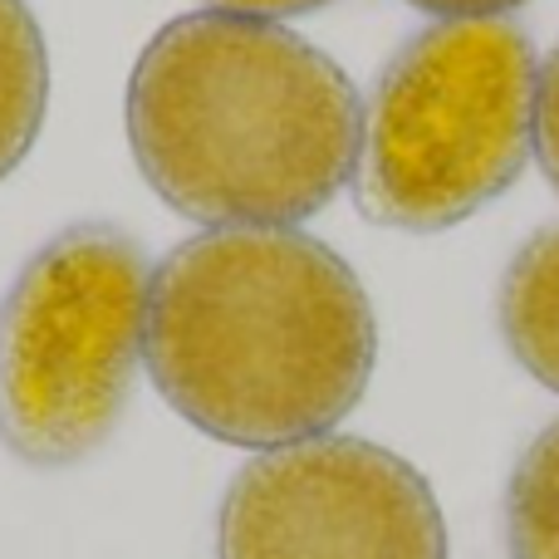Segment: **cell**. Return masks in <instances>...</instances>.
<instances>
[{
  "mask_svg": "<svg viewBox=\"0 0 559 559\" xmlns=\"http://www.w3.org/2000/svg\"><path fill=\"white\" fill-rule=\"evenodd\" d=\"M212 5L231 10V15L265 20V15H305V10H319V5H329V0H212Z\"/></svg>",
  "mask_w": 559,
  "mask_h": 559,
  "instance_id": "cell-11",
  "label": "cell"
},
{
  "mask_svg": "<svg viewBox=\"0 0 559 559\" xmlns=\"http://www.w3.org/2000/svg\"><path fill=\"white\" fill-rule=\"evenodd\" d=\"M511 559H559V423L525 447L506 491Z\"/></svg>",
  "mask_w": 559,
  "mask_h": 559,
  "instance_id": "cell-8",
  "label": "cell"
},
{
  "mask_svg": "<svg viewBox=\"0 0 559 559\" xmlns=\"http://www.w3.org/2000/svg\"><path fill=\"white\" fill-rule=\"evenodd\" d=\"M216 545L222 559H447V521L397 452L309 437L236 472Z\"/></svg>",
  "mask_w": 559,
  "mask_h": 559,
  "instance_id": "cell-5",
  "label": "cell"
},
{
  "mask_svg": "<svg viewBox=\"0 0 559 559\" xmlns=\"http://www.w3.org/2000/svg\"><path fill=\"white\" fill-rule=\"evenodd\" d=\"M147 261L114 226H69L0 309V442L74 466L114 437L147 344Z\"/></svg>",
  "mask_w": 559,
  "mask_h": 559,
  "instance_id": "cell-4",
  "label": "cell"
},
{
  "mask_svg": "<svg viewBox=\"0 0 559 559\" xmlns=\"http://www.w3.org/2000/svg\"><path fill=\"white\" fill-rule=\"evenodd\" d=\"M535 153H540L550 182L559 187V49L545 59L540 88H535Z\"/></svg>",
  "mask_w": 559,
  "mask_h": 559,
  "instance_id": "cell-9",
  "label": "cell"
},
{
  "mask_svg": "<svg viewBox=\"0 0 559 559\" xmlns=\"http://www.w3.org/2000/svg\"><path fill=\"white\" fill-rule=\"evenodd\" d=\"M143 358L192 427L271 452L354 413L378 324L358 275L314 236L226 226L182 241L153 275Z\"/></svg>",
  "mask_w": 559,
  "mask_h": 559,
  "instance_id": "cell-1",
  "label": "cell"
},
{
  "mask_svg": "<svg viewBox=\"0 0 559 559\" xmlns=\"http://www.w3.org/2000/svg\"><path fill=\"white\" fill-rule=\"evenodd\" d=\"M49 108V49L25 0H0V182L25 163Z\"/></svg>",
  "mask_w": 559,
  "mask_h": 559,
  "instance_id": "cell-7",
  "label": "cell"
},
{
  "mask_svg": "<svg viewBox=\"0 0 559 559\" xmlns=\"http://www.w3.org/2000/svg\"><path fill=\"white\" fill-rule=\"evenodd\" d=\"M501 334L515 364L559 393V226L535 231L506 265Z\"/></svg>",
  "mask_w": 559,
  "mask_h": 559,
  "instance_id": "cell-6",
  "label": "cell"
},
{
  "mask_svg": "<svg viewBox=\"0 0 559 559\" xmlns=\"http://www.w3.org/2000/svg\"><path fill=\"white\" fill-rule=\"evenodd\" d=\"M417 10H432V15H452V20H476V15H496V10H515L525 0H407Z\"/></svg>",
  "mask_w": 559,
  "mask_h": 559,
  "instance_id": "cell-10",
  "label": "cell"
},
{
  "mask_svg": "<svg viewBox=\"0 0 559 559\" xmlns=\"http://www.w3.org/2000/svg\"><path fill=\"white\" fill-rule=\"evenodd\" d=\"M535 88V49L511 20L423 29L364 114V216L393 231H447L496 202L531 157Z\"/></svg>",
  "mask_w": 559,
  "mask_h": 559,
  "instance_id": "cell-3",
  "label": "cell"
},
{
  "mask_svg": "<svg viewBox=\"0 0 559 559\" xmlns=\"http://www.w3.org/2000/svg\"><path fill=\"white\" fill-rule=\"evenodd\" d=\"M128 143L153 192L206 226H295L348 187L364 108L348 74L285 25L197 10L128 79Z\"/></svg>",
  "mask_w": 559,
  "mask_h": 559,
  "instance_id": "cell-2",
  "label": "cell"
}]
</instances>
